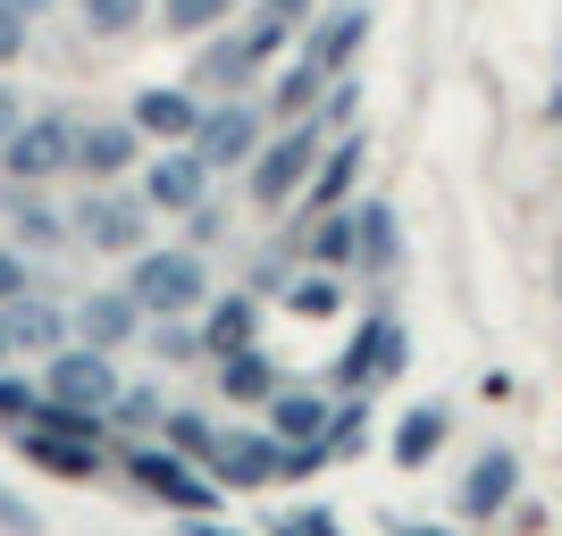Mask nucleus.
<instances>
[{
    "instance_id": "obj_1",
    "label": "nucleus",
    "mask_w": 562,
    "mask_h": 536,
    "mask_svg": "<svg viewBox=\"0 0 562 536\" xmlns=\"http://www.w3.org/2000/svg\"><path fill=\"white\" fill-rule=\"evenodd\" d=\"M143 319H193V310L211 303V277H202V252H135V277H126Z\"/></svg>"
},
{
    "instance_id": "obj_2",
    "label": "nucleus",
    "mask_w": 562,
    "mask_h": 536,
    "mask_svg": "<svg viewBox=\"0 0 562 536\" xmlns=\"http://www.w3.org/2000/svg\"><path fill=\"white\" fill-rule=\"evenodd\" d=\"M59 168H76V126H68L59 110L18 117V126L0 135V176H18V185H43V176H59Z\"/></svg>"
},
{
    "instance_id": "obj_3",
    "label": "nucleus",
    "mask_w": 562,
    "mask_h": 536,
    "mask_svg": "<svg viewBox=\"0 0 562 536\" xmlns=\"http://www.w3.org/2000/svg\"><path fill=\"white\" fill-rule=\"evenodd\" d=\"M311 160H319V117H294V126H285V135L252 160V202H260V210L294 202L303 176H311Z\"/></svg>"
},
{
    "instance_id": "obj_4",
    "label": "nucleus",
    "mask_w": 562,
    "mask_h": 536,
    "mask_svg": "<svg viewBox=\"0 0 562 536\" xmlns=\"http://www.w3.org/2000/svg\"><path fill=\"white\" fill-rule=\"evenodd\" d=\"M126 478H135V487H151V494H168L177 512H218V487L186 461V453H160V444H126Z\"/></svg>"
},
{
    "instance_id": "obj_5",
    "label": "nucleus",
    "mask_w": 562,
    "mask_h": 536,
    "mask_svg": "<svg viewBox=\"0 0 562 536\" xmlns=\"http://www.w3.org/2000/svg\"><path fill=\"white\" fill-rule=\"evenodd\" d=\"M43 395L50 402H76V411H110V395H117V369H110V352L101 344H59L50 352V369H43Z\"/></svg>"
},
{
    "instance_id": "obj_6",
    "label": "nucleus",
    "mask_w": 562,
    "mask_h": 536,
    "mask_svg": "<svg viewBox=\"0 0 562 536\" xmlns=\"http://www.w3.org/2000/svg\"><path fill=\"white\" fill-rule=\"evenodd\" d=\"M193 151H202V168H235V160H252L260 151V110L252 101H227V110H202L193 117Z\"/></svg>"
},
{
    "instance_id": "obj_7",
    "label": "nucleus",
    "mask_w": 562,
    "mask_h": 536,
    "mask_svg": "<svg viewBox=\"0 0 562 536\" xmlns=\"http://www.w3.org/2000/svg\"><path fill=\"white\" fill-rule=\"evenodd\" d=\"M403 369V327L395 319H361V335H352L345 352H336V386H378V377H395Z\"/></svg>"
},
{
    "instance_id": "obj_8",
    "label": "nucleus",
    "mask_w": 562,
    "mask_h": 536,
    "mask_svg": "<svg viewBox=\"0 0 562 536\" xmlns=\"http://www.w3.org/2000/svg\"><path fill=\"white\" fill-rule=\"evenodd\" d=\"M202 461H211L218 487H269V478L285 469V444L278 436H211Z\"/></svg>"
},
{
    "instance_id": "obj_9",
    "label": "nucleus",
    "mask_w": 562,
    "mask_h": 536,
    "mask_svg": "<svg viewBox=\"0 0 562 536\" xmlns=\"http://www.w3.org/2000/svg\"><path fill=\"white\" fill-rule=\"evenodd\" d=\"M76 235H85L93 252H143V202H126V193H93V202L76 210Z\"/></svg>"
},
{
    "instance_id": "obj_10",
    "label": "nucleus",
    "mask_w": 562,
    "mask_h": 536,
    "mask_svg": "<svg viewBox=\"0 0 562 536\" xmlns=\"http://www.w3.org/2000/svg\"><path fill=\"white\" fill-rule=\"evenodd\" d=\"M0 344L9 352H59L68 344V319H59L43 294H9V303H0Z\"/></svg>"
},
{
    "instance_id": "obj_11",
    "label": "nucleus",
    "mask_w": 562,
    "mask_h": 536,
    "mask_svg": "<svg viewBox=\"0 0 562 536\" xmlns=\"http://www.w3.org/2000/svg\"><path fill=\"white\" fill-rule=\"evenodd\" d=\"M202 176H211V168H202V151H168V160L143 168V202H151V210H177V218H186L193 202H202Z\"/></svg>"
},
{
    "instance_id": "obj_12",
    "label": "nucleus",
    "mask_w": 562,
    "mask_h": 536,
    "mask_svg": "<svg viewBox=\"0 0 562 536\" xmlns=\"http://www.w3.org/2000/svg\"><path fill=\"white\" fill-rule=\"evenodd\" d=\"M513 478H520V461L504 453V444H495V453H479V461H470V478H462V512H470V520H495L504 503H513Z\"/></svg>"
},
{
    "instance_id": "obj_13",
    "label": "nucleus",
    "mask_w": 562,
    "mask_h": 536,
    "mask_svg": "<svg viewBox=\"0 0 562 536\" xmlns=\"http://www.w3.org/2000/svg\"><path fill=\"white\" fill-rule=\"evenodd\" d=\"M135 117L126 126H76V168L85 176H117V168H135Z\"/></svg>"
},
{
    "instance_id": "obj_14",
    "label": "nucleus",
    "mask_w": 562,
    "mask_h": 536,
    "mask_svg": "<svg viewBox=\"0 0 562 536\" xmlns=\"http://www.w3.org/2000/svg\"><path fill=\"white\" fill-rule=\"evenodd\" d=\"M25 453H34V469H50V478H93V469H101L93 436H68V427H34Z\"/></svg>"
},
{
    "instance_id": "obj_15",
    "label": "nucleus",
    "mask_w": 562,
    "mask_h": 536,
    "mask_svg": "<svg viewBox=\"0 0 562 536\" xmlns=\"http://www.w3.org/2000/svg\"><path fill=\"white\" fill-rule=\"evenodd\" d=\"M143 327V310H135V294H93V303H76V335H85V344H126V335H135Z\"/></svg>"
},
{
    "instance_id": "obj_16",
    "label": "nucleus",
    "mask_w": 562,
    "mask_h": 536,
    "mask_svg": "<svg viewBox=\"0 0 562 536\" xmlns=\"http://www.w3.org/2000/svg\"><path fill=\"white\" fill-rule=\"evenodd\" d=\"M252 294H227V303H202V352L211 361H227V352H244L252 344Z\"/></svg>"
},
{
    "instance_id": "obj_17",
    "label": "nucleus",
    "mask_w": 562,
    "mask_h": 536,
    "mask_svg": "<svg viewBox=\"0 0 562 536\" xmlns=\"http://www.w3.org/2000/svg\"><path fill=\"white\" fill-rule=\"evenodd\" d=\"M269 436L278 444H328V402L319 395H269Z\"/></svg>"
},
{
    "instance_id": "obj_18",
    "label": "nucleus",
    "mask_w": 562,
    "mask_h": 536,
    "mask_svg": "<svg viewBox=\"0 0 562 536\" xmlns=\"http://www.w3.org/2000/svg\"><path fill=\"white\" fill-rule=\"evenodd\" d=\"M193 117H202V101H193V93H177V84H160V93H143V101H135V135L186 142V135H193Z\"/></svg>"
},
{
    "instance_id": "obj_19",
    "label": "nucleus",
    "mask_w": 562,
    "mask_h": 536,
    "mask_svg": "<svg viewBox=\"0 0 562 536\" xmlns=\"http://www.w3.org/2000/svg\"><path fill=\"white\" fill-rule=\"evenodd\" d=\"M218 386H227V402H269L278 395V361H269L260 344H244V352L218 361Z\"/></svg>"
},
{
    "instance_id": "obj_20",
    "label": "nucleus",
    "mask_w": 562,
    "mask_h": 536,
    "mask_svg": "<svg viewBox=\"0 0 562 536\" xmlns=\"http://www.w3.org/2000/svg\"><path fill=\"white\" fill-rule=\"evenodd\" d=\"M352 176H361V135H345V142L328 151V160H311V176H303V185H311V202H319V210H336V202L352 193Z\"/></svg>"
},
{
    "instance_id": "obj_21",
    "label": "nucleus",
    "mask_w": 562,
    "mask_h": 536,
    "mask_svg": "<svg viewBox=\"0 0 562 536\" xmlns=\"http://www.w3.org/2000/svg\"><path fill=\"white\" fill-rule=\"evenodd\" d=\"M361 34H370V9H336V18L311 34V68H345L352 50H361Z\"/></svg>"
},
{
    "instance_id": "obj_22",
    "label": "nucleus",
    "mask_w": 562,
    "mask_h": 536,
    "mask_svg": "<svg viewBox=\"0 0 562 536\" xmlns=\"http://www.w3.org/2000/svg\"><path fill=\"white\" fill-rule=\"evenodd\" d=\"M437 444H446V411H437V402L403 411V427H395V461H403V469H420L428 453H437Z\"/></svg>"
},
{
    "instance_id": "obj_23",
    "label": "nucleus",
    "mask_w": 562,
    "mask_h": 536,
    "mask_svg": "<svg viewBox=\"0 0 562 536\" xmlns=\"http://www.w3.org/2000/svg\"><path fill=\"white\" fill-rule=\"evenodd\" d=\"M311 252H319V269H345V260H361V227H352L345 202H336V210L311 227Z\"/></svg>"
},
{
    "instance_id": "obj_24",
    "label": "nucleus",
    "mask_w": 562,
    "mask_h": 536,
    "mask_svg": "<svg viewBox=\"0 0 562 536\" xmlns=\"http://www.w3.org/2000/svg\"><path fill=\"white\" fill-rule=\"evenodd\" d=\"M252 68H260V50L244 43V34H235V43H211V50H202V68H193V84H244Z\"/></svg>"
},
{
    "instance_id": "obj_25",
    "label": "nucleus",
    "mask_w": 562,
    "mask_h": 536,
    "mask_svg": "<svg viewBox=\"0 0 562 536\" xmlns=\"http://www.w3.org/2000/svg\"><path fill=\"white\" fill-rule=\"evenodd\" d=\"M319 84H328V68H311V59H303V68H285L278 84H269V110H278V117H311Z\"/></svg>"
},
{
    "instance_id": "obj_26",
    "label": "nucleus",
    "mask_w": 562,
    "mask_h": 536,
    "mask_svg": "<svg viewBox=\"0 0 562 536\" xmlns=\"http://www.w3.org/2000/svg\"><path fill=\"white\" fill-rule=\"evenodd\" d=\"M294 319H336V303H345V285H336V269H319V277H294Z\"/></svg>"
},
{
    "instance_id": "obj_27",
    "label": "nucleus",
    "mask_w": 562,
    "mask_h": 536,
    "mask_svg": "<svg viewBox=\"0 0 562 536\" xmlns=\"http://www.w3.org/2000/svg\"><path fill=\"white\" fill-rule=\"evenodd\" d=\"M168 25H186V34H218V25L235 18V0H160Z\"/></svg>"
},
{
    "instance_id": "obj_28",
    "label": "nucleus",
    "mask_w": 562,
    "mask_h": 536,
    "mask_svg": "<svg viewBox=\"0 0 562 536\" xmlns=\"http://www.w3.org/2000/svg\"><path fill=\"white\" fill-rule=\"evenodd\" d=\"M352 227H361V260H395V210H352Z\"/></svg>"
},
{
    "instance_id": "obj_29",
    "label": "nucleus",
    "mask_w": 562,
    "mask_h": 536,
    "mask_svg": "<svg viewBox=\"0 0 562 536\" xmlns=\"http://www.w3.org/2000/svg\"><path fill=\"white\" fill-rule=\"evenodd\" d=\"M9 218H18V243H59V235H68V218L50 210V202H18Z\"/></svg>"
},
{
    "instance_id": "obj_30",
    "label": "nucleus",
    "mask_w": 562,
    "mask_h": 536,
    "mask_svg": "<svg viewBox=\"0 0 562 536\" xmlns=\"http://www.w3.org/2000/svg\"><path fill=\"white\" fill-rule=\"evenodd\" d=\"M168 453H186V461H202V453H211V427H202V411H168Z\"/></svg>"
},
{
    "instance_id": "obj_31",
    "label": "nucleus",
    "mask_w": 562,
    "mask_h": 536,
    "mask_svg": "<svg viewBox=\"0 0 562 536\" xmlns=\"http://www.w3.org/2000/svg\"><path fill=\"white\" fill-rule=\"evenodd\" d=\"M135 18H143V0H85V25H93V34H135Z\"/></svg>"
},
{
    "instance_id": "obj_32",
    "label": "nucleus",
    "mask_w": 562,
    "mask_h": 536,
    "mask_svg": "<svg viewBox=\"0 0 562 536\" xmlns=\"http://www.w3.org/2000/svg\"><path fill=\"white\" fill-rule=\"evenodd\" d=\"M110 420L117 427H151V420H160V395H151V386H135V395L117 386V395H110Z\"/></svg>"
},
{
    "instance_id": "obj_33",
    "label": "nucleus",
    "mask_w": 562,
    "mask_h": 536,
    "mask_svg": "<svg viewBox=\"0 0 562 536\" xmlns=\"http://www.w3.org/2000/svg\"><path fill=\"white\" fill-rule=\"evenodd\" d=\"M34 402H43V395H34V386H25V377H9V369H0V420H34Z\"/></svg>"
},
{
    "instance_id": "obj_34",
    "label": "nucleus",
    "mask_w": 562,
    "mask_h": 536,
    "mask_svg": "<svg viewBox=\"0 0 562 536\" xmlns=\"http://www.w3.org/2000/svg\"><path fill=\"white\" fill-rule=\"evenodd\" d=\"M151 344H160V361H202V335H193V327H177V319H160V335H151Z\"/></svg>"
},
{
    "instance_id": "obj_35",
    "label": "nucleus",
    "mask_w": 562,
    "mask_h": 536,
    "mask_svg": "<svg viewBox=\"0 0 562 536\" xmlns=\"http://www.w3.org/2000/svg\"><path fill=\"white\" fill-rule=\"evenodd\" d=\"M18 50H25V9H18V0H0V68H9Z\"/></svg>"
},
{
    "instance_id": "obj_36",
    "label": "nucleus",
    "mask_w": 562,
    "mask_h": 536,
    "mask_svg": "<svg viewBox=\"0 0 562 536\" xmlns=\"http://www.w3.org/2000/svg\"><path fill=\"white\" fill-rule=\"evenodd\" d=\"M0 528H9V536H34L43 520H34V503H18V494L0 487Z\"/></svg>"
},
{
    "instance_id": "obj_37",
    "label": "nucleus",
    "mask_w": 562,
    "mask_h": 536,
    "mask_svg": "<svg viewBox=\"0 0 562 536\" xmlns=\"http://www.w3.org/2000/svg\"><path fill=\"white\" fill-rule=\"evenodd\" d=\"M25 285H34V277H25V252H9V243H0V303H9V294H25Z\"/></svg>"
},
{
    "instance_id": "obj_38",
    "label": "nucleus",
    "mask_w": 562,
    "mask_h": 536,
    "mask_svg": "<svg viewBox=\"0 0 562 536\" xmlns=\"http://www.w3.org/2000/svg\"><path fill=\"white\" fill-rule=\"evenodd\" d=\"M294 536H345V528H336L328 512H303V520H294Z\"/></svg>"
},
{
    "instance_id": "obj_39",
    "label": "nucleus",
    "mask_w": 562,
    "mask_h": 536,
    "mask_svg": "<svg viewBox=\"0 0 562 536\" xmlns=\"http://www.w3.org/2000/svg\"><path fill=\"white\" fill-rule=\"evenodd\" d=\"M9 126H18V93H9V84H0V135H9Z\"/></svg>"
},
{
    "instance_id": "obj_40",
    "label": "nucleus",
    "mask_w": 562,
    "mask_h": 536,
    "mask_svg": "<svg viewBox=\"0 0 562 536\" xmlns=\"http://www.w3.org/2000/svg\"><path fill=\"white\" fill-rule=\"evenodd\" d=\"M186 536H235V528H211V512H193V528Z\"/></svg>"
},
{
    "instance_id": "obj_41",
    "label": "nucleus",
    "mask_w": 562,
    "mask_h": 536,
    "mask_svg": "<svg viewBox=\"0 0 562 536\" xmlns=\"http://www.w3.org/2000/svg\"><path fill=\"white\" fill-rule=\"evenodd\" d=\"M395 536H453V528H395Z\"/></svg>"
},
{
    "instance_id": "obj_42",
    "label": "nucleus",
    "mask_w": 562,
    "mask_h": 536,
    "mask_svg": "<svg viewBox=\"0 0 562 536\" xmlns=\"http://www.w3.org/2000/svg\"><path fill=\"white\" fill-rule=\"evenodd\" d=\"M18 9H25V18H34V9H43V0H18Z\"/></svg>"
},
{
    "instance_id": "obj_43",
    "label": "nucleus",
    "mask_w": 562,
    "mask_h": 536,
    "mask_svg": "<svg viewBox=\"0 0 562 536\" xmlns=\"http://www.w3.org/2000/svg\"><path fill=\"white\" fill-rule=\"evenodd\" d=\"M0 361H9V344H0Z\"/></svg>"
}]
</instances>
